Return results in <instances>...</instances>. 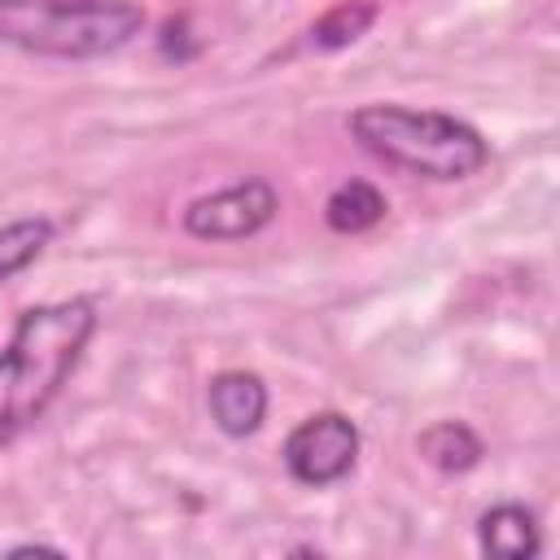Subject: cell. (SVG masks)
Listing matches in <instances>:
<instances>
[{
	"mask_svg": "<svg viewBox=\"0 0 560 560\" xmlns=\"http://www.w3.org/2000/svg\"><path fill=\"white\" fill-rule=\"evenodd\" d=\"M52 219L44 214H26V219H13L0 228V284H9L18 271H26L52 241Z\"/></svg>",
	"mask_w": 560,
	"mask_h": 560,
	"instance_id": "obj_10",
	"label": "cell"
},
{
	"mask_svg": "<svg viewBox=\"0 0 560 560\" xmlns=\"http://www.w3.org/2000/svg\"><path fill=\"white\" fill-rule=\"evenodd\" d=\"M96 332L92 298L26 306L0 350V446L18 442L61 394Z\"/></svg>",
	"mask_w": 560,
	"mask_h": 560,
	"instance_id": "obj_1",
	"label": "cell"
},
{
	"mask_svg": "<svg viewBox=\"0 0 560 560\" xmlns=\"http://www.w3.org/2000/svg\"><path fill=\"white\" fill-rule=\"evenodd\" d=\"M477 542L486 556L499 560H529L542 551V534H538V516L521 503H494L490 512L477 516Z\"/></svg>",
	"mask_w": 560,
	"mask_h": 560,
	"instance_id": "obj_7",
	"label": "cell"
},
{
	"mask_svg": "<svg viewBox=\"0 0 560 560\" xmlns=\"http://www.w3.org/2000/svg\"><path fill=\"white\" fill-rule=\"evenodd\" d=\"M350 136L372 158L424 179H468L490 162L486 136L446 109L372 101L350 114Z\"/></svg>",
	"mask_w": 560,
	"mask_h": 560,
	"instance_id": "obj_2",
	"label": "cell"
},
{
	"mask_svg": "<svg viewBox=\"0 0 560 560\" xmlns=\"http://www.w3.org/2000/svg\"><path fill=\"white\" fill-rule=\"evenodd\" d=\"M385 192L376 188V184H368V179H346V184H337L332 192H328V201H324V223L332 228V232H341V236H354V232H368V228H376L381 219H385Z\"/></svg>",
	"mask_w": 560,
	"mask_h": 560,
	"instance_id": "obj_8",
	"label": "cell"
},
{
	"mask_svg": "<svg viewBox=\"0 0 560 560\" xmlns=\"http://www.w3.org/2000/svg\"><path fill=\"white\" fill-rule=\"evenodd\" d=\"M144 31L131 0H0V39L57 61H92L127 48Z\"/></svg>",
	"mask_w": 560,
	"mask_h": 560,
	"instance_id": "obj_3",
	"label": "cell"
},
{
	"mask_svg": "<svg viewBox=\"0 0 560 560\" xmlns=\"http://www.w3.org/2000/svg\"><path fill=\"white\" fill-rule=\"evenodd\" d=\"M280 459L298 486H311V490L337 486L359 464V429L341 411H315L284 438Z\"/></svg>",
	"mask_w": 560,
	"mask_h": 560,
	"instance_id": "obj_4",
	"label": "cell"
},
{
	"mask_svg": "<svg viewBox=\"0 0 560 560\" xmlns=\"http://www.w3.org/2000/svg\"><path fill=\"white\" fill-rule=\"evenodd\" d=\"M276 210H280V192L271 188V179L249 175V179H236L219 192L188 201L184 232L197 241H245L262 232L276 219Z\"/></svg>",
	"mask_w": 560,
	"mask_h": 560,
	"instance_id": "obj_5",
	"label": "cell"
},
{
	"mask_svg": "<svg viewBox=\"0 0 560 560\" xmlns=\"http://www.w3.org/2000/svg\"><path fill=\"white\" fill-rule=\"evenodd\" d=\"M206 407H210V420L219 424V433H228V438H249V433L267 420V385H262L258 372L228 368V372L210 376V385H206Z\"/></svg>",
	"mask_w": 560,
	"mask_h": 560,
	"instance_id": "obj_6",
	"label": "cell"
},
{
	"mask_svg": "<svg viewBox=\"0 0 560 560\" xmlns=\"http://www.w3.org/2000/svg\"><path fill=\"white\" fill-rule=\"evenodd\" d=\"M416 451L424 464H433L438 472H468L481 464V438L464 424V420H438L416 438Z\"/></svg>",
	"mask_w": 560,
	"mask_h": 560,
	"instance_id": "obj_9",
	"label": "cell"
},
{
	"mask_svg": "<svg viewBox=\"0 0 560 560\" xmlns=\"http://www.w3.org/2000/svg\"><path fill=\"white\" fill-rule=\"evenodd\" d=\"M372 22H376V4H372V0H341V4H332V9L311 26V44H315V48H346V44H354Z\"/></svg>",
	"mask_w": 560,
	"mask_h": 560,
	"instance_id": "obj_11",
	"label": "cell"
}]
</instances>
